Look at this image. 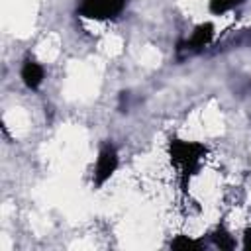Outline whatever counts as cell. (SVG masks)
<instances>
[{"label": "cell", "mask_w": 251, "mask_h": 251, "mask_svg": "<svg viewBox=\"0 0 251 251\" xmlns=\"http://www.w3.org/2000/svg\"><path fill=\"white\" fill-rule=\"evenodd\" d=\"M210 237H212V243H214L218 249H233V247H235V241H233L231 233H229L224 226H218V227L210 233Z\"/></svg>", "instance_id": "52a82bcc"}, {"label": "cell", "mask_w": 251, "mask_h": 251, "mask_svg": "<svg viewBox=\"0 0 251 251\" xmlns=\"http://www.w3.org/2000/svg\"><path fill=\"white\" fill-rule=\"evenodd\" d=\"M171 249H178V251H186V249H202L204 243L200 239H194V237H188V235H176L171 243H169Z\"/></svg>", "instance_id": "ba28073f"}, {"label": "cell", "mask_w": 251, "mask_h": 251, "mask_svg": "<svg viewBox=\"0 0 251 251\" xmlns=\"http://www.w3.org/2000/svg\"><path fill=\"white\" fill-rule=\"evenodd\" d=\"M212 39H214V25L210 22H204V24H200V25L194 27V31L190 33V37L178 41L176 53H182V51H186V53H198L206 45H210Z\"/></svg>", "instance_id": "277c9868"}, {"label": "cell", "mask_w": 251, "mask_h": 251, "mask_svg": "<svg viewBox=\"0 0 251 251\" xmlns=\"http://www.w3.org/2000/svg\"><path fill=\"white\" fill-rule=\"evenodd\" d=\"M120 165V157H118V149L112 141L102 143L98 157H96V165H94V173H92V184L94 188H102L118 171Z\"/></svg>", "instance_id": "3957f363"}, {"label": "cell", "mask_w": 251, "mask_h": 251, "mask_svg": "<svg viewBox=\"0 0 251 251\" xmlns=\"http://www.w3.org/2000/svg\"><path fill=\"white\" fill-rule=\"evenodd\" d=\"M245 0H210L208 2V10L212 16H224L239 6H243Z\"/></svg>", "instance_id": "8992f818"}, {"label": "cell", "mask_w": 251, "mask_h": 251, "mask_svg": "<svg viewBox=\"0 0 251 251\" xmlns=\"http://www.w3.org/2000/svg\"><path fill=\"white\" fill-rule=\"evenodd\" d=\"M206 145L200 141H186V139H178V137H171L169 139V157L173 167L178 171L180 176V184L186 186V182L198 175L202 161L206 159Z\"/></svg>", "instance_id": "6da1fadb"}, {"label": "cell", "mask_w": 251, "mask_h": 251, "mask_svg": "<svg viewBox=\"0 0 251 251\" xmlns=\"http://www.w3.org/2000/svg\"><path fill=\"white\" fill-rule=\"evenodd\" d=\"M20 78L27 90H37L45 80V69L33 57H25L20 69Z\"/></svg>", "instance_id": "5b68a950"}, {"label": "cell", "mask_w": 251, "mask_h": 251, "mask_svg": "<svg viewBox=\"0 0 251 251\" xmlns=\"http://www.w3.org/2000/svg\"><path fill=\"white\" fill-rule=\"evenodd\" d=\"M127 6V0H80L76 6V14L86 20L108 22L116 20Z\"/></svg>", "instance_id": "7a4b0ae2"}, {"label": "cell", "mask_w": 251, "mask_h": 251, "mask_svg": "<svg viewBox=\"0 0 251 251\" xmlns=\"http://www.w3.org/2000/svg\"><path fill=\"white\" fill-rule=\"evenodd\" d=\"M241 247H243L245 251H251V227H245V231H243V243H241Z\"/></svg>", "instance_id": "9c48e42d"}, {"label": "cell", "mask_w": 251, "mask_h": 251, "mask_svg": "<svg viewBox=\"0 0 251 251\" xmlns=\"http://www.w3.org/2000/svg\"><path fill=\"white\" fill-rule=\"evenodd\" d=\"M127 100H129V92L127 90H122L120 92V112H126V108H127Z\"/></svg>", "instance_id": "30bf717a"}]
</instances>
